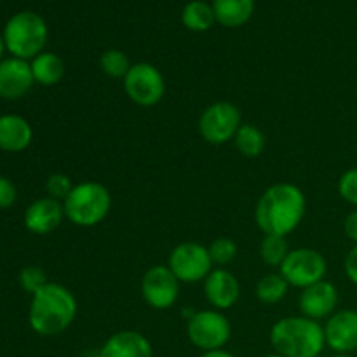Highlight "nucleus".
Wrapping results in <instances>:
<instances>
[{
	"mask_svg": "<svg viewBox=\"0 0 357 357\" xmlns=\"http://www.w3.org/2000/svg\"><path fill=\"white\" fill-rule=\"evenodd\" d=\"M326 347L335 354H352L357 351V310H338L324 324Z\"/></svg>",
	"mask_w": 357,
	"mask_h": 357,
	"instance_id": "nucleus-12",
	"label": "nucleus"
},
{
	"mask_svg": "<svg viewBox=\"0 0 357 357\" xmlns=\"http://www.w3.org/2000/svg\"><path fill=\"white\" fill-rule=\"evenodd\" d=\"M181 23L187 30L195 31V33L208 31L216 23L213 6L204 0H192L181 10Z\"/></svg>",
	"mask_w": 357,
	"mask_h": 357,
	"instance_id": "nucleus-21",
	"label": "nucleus"
},
{
	"mask_svg": "<svg viewBox=\"0 0 357 357\" xmlns=\"http://www.w3.org/2000/svg\"><path fill=\"white\" fill-rule=\"evenodd\" d=\"M338 300H340V296H338L337 286L324 279V281L302 289L298 307L302 316L314 321H321L333 316L335 310H337Z\"/></svg>",
	"mask_w": 357,
	"mask_h": 357,
	"instance_id": "nucleus-13",
	"label": "nucleus"
},
{
	"mask_svg": "<svg viewBox=\"0 0 357 357\" xmlns=\"http://www.w3.org/2000/svg\"><path fill=\"white\" fill-rule=\"evenodd\" d=\"M47 275L37 265H28L20 272V284L30 295H35L40 288L47 284Z\"/></svg>",
	"mask_w": 357,
	"mask_h": 357,
	"instance_id": "nucleus-27",
	"label": "nucleus"
},
{
	"mask_svg": "<svg viewBox=\"0 0 357 357\" xmlns=\"http://www.w3.org/2000/svg\"><path fill=\"white\" fill-rule=\"evenodd\" d=\"M75 185L72 183L68 174H63V173H54L47 178L45 181V190H47L49 197L56 199V201H65L68 197V194L72 192V188Z\"/></svg>",
	"mask_w": 357,
	"mask_h": 357,
	"instance_id": "nucleus-28",
	"label": "nucleus"
},
{
	"mask_svg": "<svg viewBox=\"0 0 357 357\" xmlns=\"http://www.w3.org/2000/svg\"><path fill=\"white\" fill-rule=\"evenodd\" d=\"M17 201V188L7 176L0 174V209L13 208Z\"/></svg>",
	"mask_w": 357,
	"mask_h": 357,
	"instance_id": "nucleus-30",
	"label": "nucleus"
},
{
	"mask_svg": "<svg viewBox=\"0 0 357 357\" xmlns=\"http://www.w3.org/2000/svg\"><path fill=\"white\" fill-rule=\"evenodd\" d=\"M271 345L284 357H317L326 347L324 326L305 316L282 317L271 328Z\"/></svg>",
	"mask_w": 357,
	"mask_h": 357,
	"instance_id": "nucleus-3",
	"label": "nucleus"
},
{
	"mask_svg": "<svg viewBox=\"0 0 357 357\" xmlns=\"http://www.w3.org/2000/svg\"><path fill=\"white\" fill-rule=\"evenodd\" d=\"M216 23L225 28H239L251 20L255 0H213Z\"/></svg>",
	"mask_w": 357,
	"mask_h": 357,
	"instance_id": "nucleus-19",
	"label": "nucleus"
},
{
	"mask_svg": "<svg viewBox=\"0 0 357 357\" xmlns=\"http://www.w3.org/2000/svg\"><path fill=\"white\" fill-rule=\"evenodd\" d=\"M344 232L349 241L357 244V209L349 213L347 218L344 220Z\"/></svg>",
	"mask_w": 357,
	"mask_h": 357,
	"instance_id": "nucleus-32",
	"label": "nucleus"
},
{
	"mask_svg": "<svg viewBox=\"0 0 357 357\" xmlns=\"http://www.w3.org/2000/svg\"><path fill=\"white\" fill-rule=\"evenodd\" d=\"M265 357H284V356H281V354H278V352H274V354H267Z\"/></svg>",
	"mask_w": 357,
	"mask_h": 357,
	"instance_id": "nucleus-35",
	"label": "nucleus"
},
{
	"mask_svg": "<svg viewBox=\"0 0 357 357\" xmlns=\"http://www.w3.org/2000/svg\"><path fill=\"white\" fill-rule=\"evenodd\" d=\"M122 80L128 98L138 107H155L166 96V79L152 63H135Z\"/></svg>",
	"mask_w": 357,
	"mask_h": 357,
	"instance_id": "nucleus-8",
	"label": "nucleus"
},
{
	"mask_svg": "<svg viewBox=\"0 0 357 357\" xmlns=\"http://www.w3.org/2000/svg\"><path fill=\"white\" fill-rule=\"evenodd\" d=\"M77 298L66 286L47 282L31 295L28 309L30 328L40 337H56L68 330L77 317Z\"/></svg>",
	"mask_w": 357,
	"mask_h": 357,
	"instance_id": "nucleus-2",
	"label": "nucleus"
},
{
	"mask_svg": "<svg viewBox=\"0 0 357 357\" xmlns=\"http://www.w3.org/2000/svg\"><path fill=\"white\" fill-rule=\"evenodd\" d=\"M279 272L289 286L305 289L316 282L324 281L328 272V261L317 250L296 248V250L289 251Z\"/></svg>",
	"mask_w": 357,
	"mask_h": 357,
	"instance_id": "nucleus-9",
	"label": "nucleus"
},
{
	"mask_svg": "<svg viewBox=\"0 0 357 357\" xmlns=\"http://www.w3.org/2000/svg\"><path fill=\"white\" fill-rule=\"evenodd\" d=\"M65 216L70 223L82 229L96 227L110 215L112 194L103 183L82 181L75 185L63 201Z\"/></svg>",
	"mask_w": 357,
	"mask_h": 357,
	"instance_id": "nucleus-4",
	"label": "nucleus"
},
{
	"mask_svg": "<svg viewBox=\"0 0 357 357\" xmlns=\"http://www.w3.org/2000/svg\"><path fill=\"white\" fill-rule=\"evenodd\" d=\"M333 357H354L352 354H335Z\"/></svg>",
	"mask_w": 357,
	"mask_h": 357,
	"instance_id": "nucleus-36",
	"label": "nucleus"
},
{
	"mask_svg": "<svg viewBox=\"0 0 357 357\" xmlns=\"http://www.w3.org/2000/svg\"><path fill=\"white\" fill-rule=\"evenodd\" d=\"M288 239L282 236H264L260 243V258L265 265L272 268H281L286 257L289 255Z\"/></svg>",
	"mask_w": 357,
	"mask_h": 357,
	"instance_id": "nucleus-24",
	"label": "nucleus"
},
{
	"mask_svg": "<svg viewBox=\"0 0 357 357\" xmlns=\"http://www.w3.org/2000/svg\"><path fill=\"white\" fill-rule=\"evenodd\" d=\"M307 199L289 181L271 185L255 206V222L265 236H289L305 218Z\"/></svg>",
	"mask_w": 357,
	"mask_h": 357,
	"instance_id": "nucleus-1",
	"label": "nucleus"
},
{
	"mask_svg": "<svg viewBox=\"0 0 357 357\" xmlns=\"http://www.w3.org/2000/svg\"><path fill=\"white\" fill-rule=\"evenodd\" d=\"M204 296L213 309L229 310L239 302L241 284L236 275L227 268H213L211 274L204 279Z\"/></svg>",
	"mask_w": 357,
	"mask_h": 357,
	"instance_id": "nucleus-16",
	"label": "nucleus"
},
{
	"mask_svg": "<svg viewBox=\"0 0 357 357\" xmlns=\"http://www.w3.org/2000/svg\"><path fill=\"white\" fill-rule=\"evenodd\" d=\"M98 357H153L149 338L135 330L117 331L100 349Z\"/></svg>",
	"mask_w": 357,
	"mask_h": 357,
	"instance_id": "nucleus-17",
	"label": "nucleus"
},
{
	"mask_svg": "<svg viewBox=\"0 0 357 357\" xmlns=\"http://www.w3.org/2000/svg\"><path fill=\"white\" fill-rule=\"evenodd\" d=\"M139 289L150 309L167 310L176 305L180 298L181 282L167 265H153L143 274Z\"/></svg>",
	"mask_w": 357,
	"mask_h": 357,
	"instance_id": "nucleus-11",
	"label": "nucleus"
},
{
	"mask_svg": "<svg viewBox=\"0 0 357 357\" xmlns=\"http://www.w3.org/2000/svg\"><path fill=\"white\" fill-rule=\"evenodd\" d=\"M35 84L44 87H52L59 84L65 77V61L56 52L44 51L30 61Z\"/></svg>",
	"mask_w": 357,
	"mask_h": 357,
	"instance_id": "nucleus-20",
	"label": "nucleus"
},
{
	"mask_svg": "<svg viewBox=\"0 0 357 357\" xmlns=\"http://www.w3.org/2000/svg\"><path fill=\"white\" fill-rule=\"evenodd\" d=\"M33 129L30 122L16 114L0 115V150L20 153L31 145Z\"/></svg>",
	"mask_w": 357,
	"mask_h": 357,
	"instance_id": "nucleus-18",
	"label": "nucleus"
},
{
	"mask_svg": "<svg viewBox=\"0 0 357 357\" xmlns=\"http://www.w3.org/2000/svg\"><path fill=\"white\" fill-rule=\"evenodd\" d=\"M131 66L128 54L119 49H108L100 58L101 72L110 79H124Z\"/></svg>",
	"mask_w": 357,
	"mask_h": 357,
	"instance_id": "nucleus-25",
	"label": "nucleus"
},
{
	"mask_svg": "<svg viewBox=\"0 0 357 357\" xmlns=\"http://www.w3.org/2000/svg\"><path fill=\"white\" fill-rule=\"evenodd\" d=\"M243 126L239 108L230 101H215L199 117V135L211 145H225L236 138Z\"/></svg>",
	"mask_w": 357,
	"mask_h": 357,
	"instance_id": "nucleus-7",
	"label": "nucleus"
},
{
	"mask_svg": "<svg viewBox=\"0 0 357 357\" xmlns=\"http://www.w3.org/2000/svg\"><path fill=\"white\" fill-rule=\"evenodd\" d=\"M208 251L213 265H216L218 268H225L237 257V244L230 237H216L208 246Z\"/></svg>",
	"mask_w": 357,
	"mask_h": 357,
	"instance_id": "nucleus-26",
	"label": "nucleus"
},
{
	"mask_svg": "<svg viewBox=\"0 0 357 357\" xmlns=\"http://www.w3.org/2000/svg\"><path fill=\"white\" fill-rule=\"evenodd\" d=\"M167 267L181 284H194V282H204L215 265L209 258L208 248L187 241L173 248L167 258Z\"/></svg>",
	"mask_w": 357,
	"mask_h": 357,
	"instance_id": "nucleus-10",
	"label": "nucleus"
},
{
	"mask_svg": "<svg viewBox=\"0 0 357 357\" xmlns=\"http://www.w3.org/2000/svg\"><path fill=\"white\" fill-rule=\"evenodd\" d=\"M187 337L199 351H220L232 337V324L220 310H199L187 321Z\"/></svg>",
	"mask_w": 357,
	"mask_h": 357,
	"instance_id": "nucleus-6",
	"label": "nucleus"
},
{
	"mask_svg": "<svg viewBox=\"0 0 357 357\" xmlns=\"http://www.w3.org/2000/svg\"><path fill=\"white\" fill-rule=\"evenodd\" d=\"M344 268H345V274H347L349 281H351L352 284L357 286V244L352 248L351 251H349L347 257H345Z\"/></svg>",
	"mask_w": 357,
	"mask_h": 357,
	"instance_id": "nucleus-31",
	"label": "nucleus"
},
{
	"mask_svg": "<svg viewBox=\"0 0 357 357\" xmlns=\"http://www.w3.org/2000/svg\"><path fill=\"white\" fill-rule=\"evenodd\" d=\"M33 73L30 63L20 58H6L0 61V98L7 101L21 100L33 87Z\"/></svg>",
	"mask_w": 357,
	"mask_h": 357,
	"instance_id": "nucleus-14",
	"label": "nucleus"
},
{
	"mask_svg": "<svg viewBox=\"0 0 357 357\" xmlns=\"http://www.w3.org/2000/svg\"><path fill=\"white\" fill-rule=\"evenodd\" d=\"M3 51H6V42H3V35L0 33V61H2V56H3Z\"/></svg>",
	"mask_w": 357,
	"mask_h": 357,
	"instance_id": "nucleus-34",
	"label": "nucleus"
},
{
	"mask_svg": "<svg viewBox=\"0 0 357 357\" xmlns=\"http://www.w3.org/2000/svg\"><path fill=\"white\" fill-rule=\"evenodd\" d=\"M338 194L345 202L357 208V167H351L342 174L338 180Z\"/></svg>",
	"mask_w": 357,
	"mask_h": 357,
	"instance_id": "nucleus-29",
	"label": "nucleus"
},
{
	"mask_svg": "<svg viewBox=\"0 0 357 357\" xmlns=\"http://www.w3.org/2000/svg\"><path fill=\"white\" fill-rule=\"evenodd\" d=\"M2 35L6 51H9L13 58L31 61L35 56L44 52L49 30L44 17L33 10H21L9 17Z\"/></svg>",
	"mask_w": 357,
	"mask_h": 357,
	"instance_id": "nucleus-5",
	"label": "nucleus"
},
{
	"mask_svg": "<svg viewBox=\"0 0 357 357\" xmlns=\"http://www.w3.org/2000/svg\"><path fill=\"white\" fill-rule=\"evenodd\" d=\"M65 208L61 201L52 197H42L31 202L24 211V227L35 236H47L54 232L65 220Z\"/></svg>",
	"mask_w": 357,
	"mask_h": 357,
	"instance_id": "nucleus-15",
	"label": "nucleus"
},
{
	"mask_svg": "<svg viewBox=\"0 0 357 357\" xmlns=\"http://www.w3.org/2000/svg\"><path fill=\"white\" fill-rule=\"evenodd\" d=\"M199 357H236L234 354H230L229 351L225 349H220V351H211V352H202Z\"/></svg>",
	"mask_w": 357,
	"mask_h": 357,
	"instance_id": "nucleus-33",
	"label": "nucleus"
},
{
	"mask_svg": "<svg viewBox=\"0 0 357 357\" xmlns=\"http://www.w3.org/2000/svg\"><path fill=\"white\" fill-rule=\"evenodd\" d=\"M234 143H236V149L241 155L255 159V157H260L264 153L267 139H265L264 131L260 128H257L255 124H243L237 131L236 138H234Z\"/></svg>",
	"mask_w": 357,
	"mask_h": 357,
	"instance_id": "nucleus-22",
	"label": "nucleus"
},
{
	"mask_svg": "<svg viewBox=\"0 0 357 357\" xmlns=\"http://www.w3.org/2000/svg\"><path fill=\"white\" fill-rule=\"evenodd\" d=\"M288 289L289 284L282 278L281 272H271V274L260 278V281L257 282L255 295L265 305H275L281 300H284V296L288 295Z\"/></svg>",
	"mask_w": 357,
	"mask_h": 357,
	"instance_id": "nucleus-23",
	"label": "nucleus"
}]
</instances>
